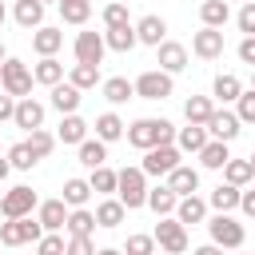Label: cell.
<instances>
[{"label": "cell", "mask_w": 255, "mask_h": 255, "mask_svg": "<svg viewBox=\"0 0 255 255\" xmlns=\"http://www.w3.org/2000/svg\"><path fill=\"white\" fill-rule=\"evenodd\" d=\"M32 48L40 52V60H44V56H56V52L64 48V32H60V28H36V32H32Z\"/></svg>", "instance_id": "cell-21"}, {"label": "cell", "mask_w": 255, "mask_h": 255, "mask_svg": "<svg viewBox=\"0 0 255 255\" xmlns=\"http://www.w3.org/2000/svg\"><path fill=\"white\" fill-rule=\"evenodd\" d=\"M203 143H207V128H199V124H187V128H179L175 131V147L179 151H203Z\"/></svg>", "instance_id": "cell-29"}, {"label": "cell", "mask_w": 255, "mask_h": 255, "mask_svg": "<svg viewBox=\"0 0 255 255\" xmlns=\"http://www.w3.org/2000/svg\"><path fill=\"white\" fill-rule=\"evenodd\" d=\"M104 24H108V28H124V24H128V4H124V0H112V4L104 8Z\"/></svg>", "instance_id": "cell-46"}, {"label": "cell", "mask_w": 255, "mask_h": 255, "mask_svg": "<svg viewBox=\"0 0 255 255\" xmlns=\"http://www.w3.org/2000/svg\"><path fill=\"white\" fill-rule=\"evenodd\" d=\"M215 112V104H211V96H187V104H183V120L187 124H207V116Z\"/></svg>", "instance_id": "cell-30"}, {"label": "cell", "mask_w": 255, "mask_h": 255, "mask_svg": "<svg viewBox=\"0 0 255 255\" xmlns=\"http://www.w3.org/2000/svg\"><path fill=\"white\" fill-rule=\"evenodd\" d=\"M247 163H251V179H255V151H251V159H247Z\"/></svg>", "instance_id": "cell-55"}, {"label": "cell", "mask_w": 255, "mask_h": 255, "mask_svg": "<svg viewBox=\"0 0 255 255\" xmlns=\"http://www.w3.org/2000/svg\"><path fill=\"white\" fill-rule=\"evenodd\" d=\"M175 203H179V195H175L167 183H159V187H147V203H143V207H151L159 219H163V215H175Z\"/></svg>", "instance_id": "cell-18"}, {"label": "cell", "mask_w": 255, "mask_h": 255, "mask_svg": "<svg viewBox=\"0 0 255 255\" xmlns=\"http://www.w3.org/2000/svg\"><path fill=\"white\" fill-rule=\"evenodd\" d=\"M4 60H8V56H4V44H0V64H4Z\"/></svg>", "instance_id": "cell-59"}, {"label": "cell", "mask_w": 255, "mask_h": 255, "mask_svg": "<svg viewBox=\"0 0 255 255\" xmlns=\"http://www.w3.org/2000/svg\"><path fill=\"white\" fill-rule=\"evenodd\" d=\"M8 163H12L16 171H32L40 159H36V155H32V147L20 139V143H12V147H8Z\"/></svg>", "instance_id": "cell-40"}, {"label": "cell", "mask_w": 255, "mask_h": 255, "mask_svg": "<svg viewBox=\"0 0 255 255\" xmlns=\"http://www.w3.org/2000/svg\"><path fill=\"white\" fill-rule=\"evenodd\" d=\"M36 219H40L44 231H60V227L68 223V203H64V199H44V203L36 207Z\"/></svg>", "instance_id": "cell-16"}, {"label": "cell", "mask_w": 255, "mask_h": 255, "mask_svg": "<svg viewBox=\"0 0 255 255\" xmlns=\"http://www.w3.org/2000/svg\"><path fill=\"white\" fill-rule=\"evenodd\" d=\"M116 199H120L128 211L143 207V203H147V175H143L139 167H124V171H116Z\"/></svg>", "instance_id": "cell-2"}, {"label": "cell", "mask_w": 255, "mask_h": 255, "mask_svg": "<svg viewBox=\"0 0 255 255\" xmlns=\"http://www.w3.org/2000/svg\"><path fill=\"white\" fill-rule=\"evenodd\" d=\"M203 128H207V139L231 143V139L239 135V128H243V124H239V116H235V112H227V108L219 112V108H215V112L207 116V124H203Z\"/></svg>", "instance_id": "cell-10"}, {"label": "cell", "mask_w": 255, "mask_h": 255, "mask_svg": "<svg viewBox=\"0 0 255 255\" xmlns=\"http://www.w3.org/2000/svg\"><path fill=\"white\" fill-rule=\"evenodd\" d=\"M131 96H135L131 80H124V76H112V80H104V100H108V104H116V108H120V104H128Z\"/></svg>", "instance_id": "cell-37"}, {"label": "cell", "mask_w": 255, "mask_h": 255, "mask_svg": "<svg viewBox=\"0 0 255 255\" xmlns=\"http://www.w3.org/2000/svg\"><path fill=\"white\" fill-rule=\"evenodd\" d=\"M211 96H215V100H223V104H235V100L243 96V84H239V76H231V72H219V76H215V84H211Z\"/></svg>", "instance_id": "cell-25"}, {"label": "cell", "mask_w": 255, "mask_h": 255, "mask_svg": "<svg viewBox=\"0 0 255 255\" xmlns=\"http://www.w3.org/2000/svg\"><path fill=\"white\" fill-rule=\"evenodd\" d=\"M64 255H96V243H92L88 235H68Z\"/></svg>", "instance_id": "cell-48"}, {"label": "cell", "mask_w": 255, "mask_h": 255, "mask_svg": "<svg viewBox=\"0 0 255 255\" xmlns=\"http://www.w3.org/2000/svg\"><path fill=\"white\" fill-rule=\"evenodd\" d=\"M207 231H211V243L215 247H227V251H239L243 239H247V231H243V223L235 215H211L207 219Z\"/></svg>", "instance_id": "cell-5"}, {"label": "cell", "mask_w": 255, "mask_h": 255, "mask_svg": "<svg viewBox=\"0 0 255 255\" xmlns=\"http://www.w3.org/2000/svg\"><path fill=\"white\" fill-rule=\"evenodd\" d=\"M36 255H64V235L60 231H44L36 243Z\"/></svg>", "instance_id": "cell-44"}, {"label": "cell", "mask_w": 255, "mask_h": 255, "mask_svg": "<svg viewBox=\"0 0 255 255\" xmlns=\"http://www.w3.org/2000/svg\"><path fill=\"white\" fill-rule=\"evenodd\" d=\"M40 4H44V8H48V4H60V0H40Z\"/></svg>", "instance_id": "cell-56"}, {"label": "cell", "mask_w": 255, "mask_h": 255, "mask_svg": "<svg viewBox=\"0 0 255 255\" xmlns=\"http://www.w3.org/2000/svg\"><path fill=\"white\" fill-rule=\"evenodd\" d=\"M40 207V199H36V191L28 187V183H16V187H8L4 195H0V215L4 219H24V215H32Z\"/></svg>", "instance_id": "cell-4"}, {"label": "cell", "mask_w": 255, "mask_h": 255, "mask_svg": "<svg viewBox=\"0 0 255 255\" xmlns=\"http://www.w3.org/2000/svg\"><path fill=\"white\" fill-rule=\"evenodd\" d=\"M131 88H135V96H139V100H167L175 84H171V76H167V72L151 68V72H143V76H139Z\"/></svg>", "instance_id": "cell-9"}, {"label": "cell", "mask_w": 255, "mask_h": 255, "mask_svg": "<svg viewBox=\"0 0 255 255\" xmlns=\"http://www.w3.org/2000/svg\"><path fill=\"white\" fill-rule=\"evenodd\" d=\"M135 40H139V44L159 48V44L167 40V20H163V16H155V12H147V16L135 24Z\"/></svg>", "instance_id": "cell-14"}, {"label": "cell", "mask_w": 255, "mask_h": 255, "mask_svg": "<svg viewBox=\"0 0 255 255\" xmlns=\"http://www.w3.org/2000/svg\"><path fill=\"white\" fill-rule=\"evenodd\" d=\"M12 4H16V0H12Z\"/></svg>", "instance_id": "cell-61"}, {"label": "cell", "mask_w": 255, "mask_h": 255, "mask_svg": "<svg viewBox=\"0 0 255 255\" xmlns=\"http://www.w3.org/2000/svg\"><path fill=\"white\" fill-rule=\"evenodd\" d=\"M223 175H227L231 187H247V183H251V163H247V159H227V163H223Z\"/></svg>", "instance_id": "cell-41"}, {"label": "cell", "mask_w": 255, "mask_h": 255, "mask_svg": "<svg viewBox=\"0 0 255 255\" xmlns=\"http://www.w3.org/2000/svg\"><path fill=\"white\" fill-rule=\"evenodd\" d=\"M56 139H60V143H76V147H80V143L88 139V124H84V120L72 112V116H64V120H60V131H56Z\"/></svg>", "instance_id": "cell-28"}, {"label": "cell", "mask_w": 255, "mask_h": 255, "mask_svg": "<svg viewBox=\"0 0 255 255\" xmlns=\"http://www.w3.org/2000/svg\"><path fill=\"white\" fill-rule=\"evenodd\" d=\"M12 116H16V100H12L8 92H0V124H4V120H12Z\"/></svg>", "instance_id": "cell-51"}, {"label": "cell", "mask_w": 255, "mask_h": 255, "mask_svg": "<svg viewBox=\"0 0 255 255\" xmlns=\"http://www.w3.org/2000/svg\"><path fill=\"white\" fill-rule=\"evenodd\" d=\"M24 143L32 147V155H36V159H44V155L56 147V135H52V131H44V128H36V131H28V139H24Z\"/></svg>", "instance_id": "cell-42"}, {"label": "cell", "mask_w": 255, "mask_h": 255, "mask_svg": "<svg viewBox=\"0 0 255 255\" xmlns=\"http://www.w3.org/2000/svg\"><path fill=\"white\" fill-rule=\"evenodd\" d=\"M124 255H155V239L151 235H128Z\"/></svg>", "instance_id": "cell-45"}, {"label": "cell", "mask_w": 255, "mask_h": 255, "mask_svg": "<svg viewBox=\"0 0 255 255\" xmlns=\"http://www.w3.org/2000/svg\"><path fill=\"white\" fill-rule=\"evenodd\" d=\"M96 255H124V251H116V247H100Z\"/></svg>", "instance_id": "cell-54"}, {"label": "cell", "mask_w": 255, "mask_h": 255, "mask_svg": "<svg viewBox=\"0 0 255 255\" xmlns=\"http://www.w3.org/2000/svg\"><path fill=\"white\" fill-rule=\"evenodd\" d=\"M104 44H108L112 52H131L139 40H135V28L124 24V28H108V32H104Z\"/></svg>", "instance_id": "cell-36"}, {"label": "cell", "mask_w": 255, "mask_h": 255, "mask_svg": "<svg viewBox=\"0 0 255 255\" xmlns=\"http://www.w3.org/2000/svg\"><path fill=\"white\" fill-rule=\"evenodd\" d=\"M243 4H255V0H243Z\"/></svg>", "instance_id": "cell-60"}, {"label": "cell", "mask_w": 255, "mask_h": 255, "mask_svg": "<svg viewBox=\"0 0 255 255\" xmlns=\"http://www.w3.org/2000/svg\"><path fill=\"white\" fill-rule=\"evenodd\" d=\"M124 128H128V124H124L116 112H104V116H96V139H100V143H116V139L124 135Z\"/></svg>", "instance_id": "cell-27"}, {"label": "cell", "mask_w": 255, "mask_h": 255, "mask_svg": "<svg viewBox=\"0 0 255 255\" xmlns=\"http://www.w3.org/2000/svg\"><path fill=\"white\" fill-rule=\"evenodd\" d=\"M68 84L80 88V92H88V88L100 84V68H96V64H76V68L68 72Z\"/></svg>", "instance_id": "cell-38"}, {"label": "cell", "mask_w": 255, "mask_h": 255, "mask_svg": "<svg viewBox=\"0 0 255 255\" xmlns=\"http://www.w3.org/2000/svg\"><path fill=\"white\" fill-rule=\"evenodd\" d=\"M68 207H84L88 199H92V187H88V179H68L64 183V195H60Z\"/></svg>", "instance_id": "cell-39"}, {"label": "cell", "mask_w": 255, "mask_h": 255, "mask_svg": "<svg viewBox=\"0 0 255 255\" xmlns=\"http://www.w3.org/2000/svg\"><path fill=\"white\" fill-rule=\"evenodd\" d=\"M76 155H80V163H84L88 171H96V167L108 163V143H100V139H84Z\"/></svg>", "instance_id": "cell-31"}, {"label": "cell", "mask_w": 255, "mask_h": 255, "mask_svg": "<svg viewBox=\"0 0 255 255\" xmlns=\"http://www.w3.org/2000/svg\"><path fill=\"white\" fill-rule=\"evenodd\" d=\"M235 116H239V124H255V92H243L235 100Z\"/></svg>", "instance_id": "cell-47"}, {"label": "cell", "mask_w": 255, "mask_h": 255, "mask_svg": "<svg viewBox=\"0 0 255 255\" xmlns=\"http://www.w3.org/2000/svg\"><path fill=\"white\" fill-rule=\"evenodd\" d=\"M12 16H16L20 28H44V4L40 0H16Z\"/></svg>", "instance_id": "cell-24"}, {"label": "cell", "mask_w": 255, "mask_h": 255, "mask_svg": "<svg viewBox=\"0 0 255 255\" xmlns=\"http://www.w3.org/2000/svg\"><path fill=\"white\" fill-rule=\"evenodd\" d=\"M32 68L24 64V60H4L0 64V92H8L12 100H28V92H32Z\"/></svg>", "instance_id": "cell-3"}, {"label": "cell", "mask_w": 255, "mask_h": 255, "mask_svg": "<svg viewBox=\"0 0 255 255\" xmlns=\"http://www.w3.org/2000/svg\"><path fill=\"white\" fill-rule=\"evenodd\" d=\"M40 235H44V227H40V219H32V215L0 223V247H24V243H40Z\"/></svg>", "instance_id": "cell-6"}, {"label": "cell", "mask_w": 255, "mask_h": 255, "mask_svg": "<svg viewBox=\"0 0 255 255\" xmlns=\"http://www.w3.org/2000/svg\"><path fill=\"white\" fill-rule=\"evenodd\" d=\"M227 159H231V151H227V143H219V139H207L203 151H199V163H203L207 171H223Z\"/></svg>", "instance_id": "cell-32"}, {"label": "cell", "mask_w": 255, "mask_h": 255, "mask_svg": "<svg viewBox=\"0 0 255 255\" xmlns=\"http://www.w3.org/2000/svg\"><path fill=\"white\" fill-rule=\"evenodd\" d=\"M155 64H159V72L175 76V72H183V68H187V48H183V44H175V40H163V44L155 48Z\"/></svg>", "instance_id": "cell-13"}, {"label": "cell", "mask_w": 255, "mask_h": 255, "mask_svg": "<svg viewBox=\"0 0 255 255\" xmlns=\"http://www.w3.org/2000/svg\"><path fill=\"white\" fill-rule=\"evenodd\" d=\"M191 52H195L199 60H219V56H223V32H219V28H199V32L191 36Z\"/></svg>", "instance_id": "cell-12"}, {"label": "cell", "mask_w": 255, "mask_h": 255, "mask_svg": "<svg viewBox=\"0 0 255 255\" xmlns=\"http://www.w3.org/2000/svg\"><path fill=\"white\" fill-rule=\"evenodd\" d=\"M175 167H179V147H175V143H163V147L143 151V163H139L143 175H167V171H175Z\"/></svg>", "instance_id": "cell-8"}, {"label": "cell", "mask_w": 255, "mask_h": 255, "mask_svg": "<svg viewBox=\"0 0 255 255\" xmlns=\"http://www.w3.org/2000/svg\"><path fill=\"white\" fill-rule=\"evenodd\" d=\"M239 211H243L247 219H255V187H251V191H239Z\"/></svg>", "instance_id": "cell-50"}, {"label": "cell", "mask_w": 255, "mask_h": 255, "mask_svg": "<svg viewBox=\"0 0 255 255\" xmlns=\"http://www.w3.org/2000/svg\"><path fill=\"white\" fill-rule=\"evenodd\" d=\"M32 80L44 84V88H56V84H64V64H60L56 56H44V60L32 68Z\"/></svg>", "instance_id": "cell-22"}, {"label": "cell", "mask_w": 255, "mask_h": 255, "mask_svg": "<svg viewBox=\"0 0 255 255\" xmlns=\"http://www.w3.org/2000/svg\"><path fill=\"white\" fill-rule=\"evenodd\" d=\"M175 219L187 227V223H203L207 219V199H199V195H183L179 203H175Z\"/></svg>", "instance_id": "cell-19"}, {"label": "cell", "mask_w": 255, "mask_h": 255, "mask_svg": "<svg viewBox=\"0 0 255 255\" xmlns=\"http://www.w3.org/2000/svg\"><path fill=\"white\" fill-rule=\"evenodd\" d=\"M0 24H4V0H0Z\"/></svg>", "instance_id": "cell-58"}, {"label": "cell", "mask_w": 255, "mask_h": 255, "mask_svg": "<svg viewBox=\"0 0 255 255\" xmlns=\"http://www.w3.org/2000/svg\"><path fill=\"white\" fill-rule=\"evenodd\" d=\"M191 255H223V247H215V243H203V247H195Z\"/></svg>", "instance_id": "cell-52"}, {"label": "cell", "mask_w": 255, "mask_h": 255, "mask_svg": "<svg viewBox=\"0 0 255 255\" xmlns=\"http://www.w3.org/2000/svg\"><path fill=\"white\" fill-rule=\"evenodd\" d=\"M235 24H239V32L255 36V4H243V8H239V16H235Z\"/></svg>", "instance_id": "cell-49"}, {"label": "cell", "mask_w": 255, "mask_h": 255, "mask_svg": "<svg viewBox=\"0 0 255 255\" xmlns=\"http://www.w3.org/2000/svg\"><path fill=\"white\" fill-rule=\"evenodd\" d=\"M171 139H175L171 120H151V116H143V120H135V124L128 128V143H131V147H139V151L163 147V143H171Z\"/></svg>", "instance_id": "cell-1"}, {"label": "cell", "mask_w": 255, "mask_h": 255, "mask_svg": "<svg viewBox=\"0 0 255 255\" xmlns=\"http://www.w3.org/2000/svg\"><path fill=\"white\" fill-rule=\"evenodd\" d=\"M8 171H12V163H8V155H4V159H0V183L8 179Z\"/></svg>", "instance_id": "cell-53"}, {"label": "cell", "mask_w": 255, "mask_h": 255, "mask_svg": "<svg viewBox=\"0 0 255 255\" xmlns=\"http://www.w3.org/2000/svg\"><path fill=\"white\" fill-rule=\"evenodd\" d=\"M167 187L183 199V195H195L199 191V171L195 167H187V163H179L175 171H167Z\"/></svg>", "instance_id": "cell-17"}, {"label": "cell", "mask_w": 255, "mask_h": 255, "mask_svg": "<svg viewBox=\"0 0 255 255\" xmlns=\"http://www.w3.org/2000/svg\"><path fill=\"white\" fill-rule=\"evenodd\" d=\"M64 231H68V235H88V239H92V231H96V215H92L88 207H72Z\"/></svg>", "instance_id": "cell-34"}, {"label": "cell", "mask_w": 255, "mask_h": 255, "mask_svg": "<svg viewBox=\"0 0 255 255\" xmlns=\"http://www.w3.org/2000/svg\"><path fill=\"white\" fill-rule=\"evenodd\" d=\"M207 207H215V215H231V211L239 207V187H231V183H219V187L207 195Z\"/></svg>", "instance_id": "cell-23"}, {"label": "cell", "mask_w": 255, "mask_h": 255, "mask_svg": "<svg viewBox=\"0 0 255 255\" xmlns=\"http://www.w3.org/2000/svg\"><path fill=\"white\" fill-rule=\"evenodd\" d=\"M251 92H255V68H251Z\"/></svg>", "instance_id": "cell-57"}, {"label": "cell", "mask_w": 255, "mask_h": 255, "mask_svg": "<svg viewBox=\"0 0 255 255\" xmlns=\"http://www.w3.org/2000/svg\"><path fill=\"white\" fill-rule=\"evenodd\" d=\"M151 239H155V243H159L167 255H183V251H187V227H183L175 215H163V219L155 223Z\"/></svg>", "instance_id": "cell-7"}, {"label": "cell", "mask_w": 255, "mask_h": 255, "mask_svg": "<svg viewBox=\"0 0 255 255\" xmlns=\"http://www.w3.org/2000/svg\"><path fill=\"white\" fill-rule=\"evenodd\" d=\"M12 124L16 128H24V131H36V128H44V104L40 100H16V116H12Z\"/></svg>", "instance_id": "cell-15"}, {"label": "cell", "mask_w": 255, "mask_h": 255, "mask_svg": "<svg viewBox=\"0 0 255 255\" xmlns=\"http://www.w3.org/2000/svg\"><path fill=\"white\" fill-rule=\"evenodd\" d=\"M88 187H92V191H100V195H112V191H116V171H112L108 163H104V167H96V171H92V179H88Z\"/></svg>", "instance_id": "cell-43"}, {"label": "cell", "mask_w": 255, "mask_h": 255, "mask_svg": "<svg viewBox=\"0 0 255 255\" xmlns=\"http://www.w3.org/2000/svg\"><path fill=\"white\" fill-rule=\"evenodd\" d=\"M92 215H96V227H120V223H124V215H128V207H124L120 199H104Z\"/></svg>", "instance_id": "cell-33"}, {"label": "cell", "mask_w": 255, "mask_h": 255, "mask_svg": "<svg viewBox=\"0 0 255 255\" xmlns=\"http://www.w3.org/2000/svg\"><path fill=\"white\" fill-rule=\"evenodd\" d=\"M80 100H84V96H80V88H72V84H56V88H52V108H56L60 116H72V112L80 108Z\"/></svg>", "instance_id": "cell-26"}, {"label": "cell", "mask_w": 255, "mask_h": 255, "mask_svg": "<svg viewBox=\"0 0 255 255\" xmlns=\"http://www.w3.org/2000/svg\"><path fill=\"white\" fill-rule=\"evenodd\" d=\"M199 20H203V28H219V32H223V24L231 20L227 0H203V4H199Z\"/></svg>", "instance_id": "cell-20"}, {"label": "cell", "mask_w": 255, "mask_h": 255, "mask_svg": "<svg viewBox=\"0 0 255 255\" xmlns=\"http://www.w3.org/2000/svg\"><path fill=\"white\" fill-rule=\"evenodd\" d=\"M56 8H60V20L64 24H76V28L88 24V16H92V0H60Z\"/></svg>", "instance_id": "cell-35"}, {"label": "cell", "mask_w": 255, "mask_h": 255, "mask_svg": "<svg viewBox=\"0 0 255 255\" xmlns=\"http://www.w3.org/2000/svg\"><path fill=\"white\" fill-rule=\"evenodd\" d=\"M72 48H76V64H96V68L104 64V52H108V44H104L100 32H80Z\"/></svg>", "instance_id": "cell-11"}]
</instances>
